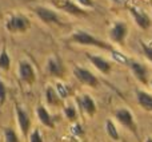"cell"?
Listing matches in <instances>:
<instances>
[{
  "label": "cell",
  "mask_w": 152,
  "mask_h": 142,
  "mask_svg": "<svg viewBox=\"0 0 152 142\" xmlns=\"http://www.w3.org/2000/svg\"><path fill=\"white\" fill-rule=\"evenodd\" d=\"M71 40L83 46H95V47H100V48H108V46L104 42L96 39L95 36H92L91 34H88L87 31H83V30L75 31L71 36Z\"/></svg>",
  "instance_id": "cell-1"
},
{
  "label": "cell",
  "mask_w": 152,
  "mask_h": 142,
  "mask_svg": "<svg viewBox=\"0 0 152 142\" xmlns=\"http://www.w3.org/2000/svg\"><path fill=\"white\" fill-rule=\"evenodd\" d=\"M31 23L29 20L23 15H12L8 18L7 23H5V28L10 32L15 34V32H24L29 28Z\"/></svg>",
  "instance_id": "cell-2"
},
{
  "label": "cell",
  "mask_w": 152,
  "mask_h": 142,
  "mask_svg": "<svg viewBox=\"0 0 152 142\" xmlns=\"http://www.w3.org/2000/svg\"><path fill=\"white\" fill-rule=\"evenodd\" d=\"M74 74L75 76L81 82V83L87 84V86H91V87H97L99 84V81L97 78L91 72V71L83 69V67H75L74 69Z\"/></svg>",
  "instance_id": "cell-3"
},
{
  "label": "cell",
  "mask_w": 152,
  "mask_h": 142,
  "mask_svg": "<svg viewBox=\"0 0 152 142\" xmlns=\"http://www.w3.org/2000/svg\"><path fill=\"white\" fill-rule=\"evenodd\" d=\"M35 13L40 18V20L44 21V23H47V24H51V23L59 24L60 23V18H59L58 13H56L53 10H51V8L36 7L35 8Z\"/></svg>",
  "instance_id": "cell-4"
},
{
  "label": "cell",
  "mask_w": 152,
  "mask_h": 142,
  "mask_svg": "<svg viewBox=\"0 0 152 142\" xmlns=\"http://www.w3.org/2000/svg\"><path fill=\"white\" fill-rule=\"evenodd\" d=\"M127 32H128L127 24L123 23V21H116L110 31V38L111 40H113L116 43H123L126 40Z\"/></svg>",
  "instance_id": "cell-5"
},
{
  "label": "cell",
  "mask_w": 152,
  "mask_h": 142,
  "mask_svg": "<svg viewBox=\"0 0 152 142\" xmlns=\"http://www.w3.org/2000/svg\"><path fill=\"white\" fill-rule=\"evenodd\" d=\"M116 118L120 122L123 126H126L127 129H129L131 132L136 133V125L134 122V117L129 113L127 109H120V110L116 111Z\"/></svg>",
  "instance_id": "cell-6"
},
{
  "label": "cell",
  "mask_w": 152,
  "mask_h": 142,
  "mask_svg": "<svg viewBox=\"0 0 152 142\" xmlns=\"http://www.w3.org/2000/svg\"><path fill=\"white\" fill-rule=\"evenodd\" d=\"M19 75H20V79L23 82L32 83L35 81V71L32 69L31 63L24 61L20 62V64H19Z\"/></svg>",
  "instance_id": "cell-7"
},
{
  "label": "cell",
  "mask_w": 152,
  "mask_h": 142,
  "mask_svg": "<svg viewBox=\"0 0 152 142\" xmlns=\"http://www.w3.org/2000/svg\"><path fill=\"white\" fill-rule=\"evenodd\" d=\"M128 64H129V69H131L132 74L135 75V78L144 84L147 83V70H145V67L142 63L135 62V61H129Z\"/></svg>",
  "instance_id": "cell-8"
},
{
  "label": "cell",
  "mask_w": 152,
  "mask_h": 142,
  "mask_svg": "<svg viewBox=\"0 0 152 142\" xmlns=\"http://www.w3.org/2000/svg\"><path fill=\"white\" fill-rule=\"evenodd\" d=\"M129 13H131V16L134 18L135 23L137 24V26L140 27V28L143 30H147L148 27H150V19H148V16L145 15V13L140 12L137 8H131L129 10Z\"/></svg>",
  "instance_id": "cell-9"
},
{
  "label": "cell",
  "mask_w": 152,
  "mask_h": 142,
  "mask_svg": "<svg viewBox=\"0 0 152 142\" xmlns=\"http://www.w3.org/2000/svg\"><path fill=\"white\" fill-rule=\"evenodd\" d=\"M16 115H18V121H19V126H20V130L24 135L28 134L29 132V118L28 114L26 113L24 110H21L19 106H16Z\"/></svg>",
  "instance_id": "cell-10"
},
{
  "label": "cell",
  "mask_w": 152,
  "mask_h": 142,
  "mask_svg": "<svg viewBox=\"0 0 152 142\" xmlns=\"http://www.w3.org/2000/svg\"><path fill=\"white\" fill-rule=\"evenodd\" d=\"M87 58L92 62V64H94V66L96 67L100 72L108 74L111 71V64L108 63L105 59H103L102 56H95V55H89V54H88V55H87Z\"/></svg>",
  "instance_id": "cell-11"
},
{
  "label": "cell",
  "mask_w": 152,
  "mask_h": 142,
  "mask_svg": "<svg viewBox=\"0 0 152 142\" xmlns=\"http://www.w3.org/2000/svg\"><path fill=\"white\" fill-rule=\"evenodd\" d=\"M80 105L88 115H94L95 111H96V105H95L94 99H92L89 95H83V97H81Z\"/></svg>",
  "instance_id": "cell-12"
},
{
  "label": "cell",
  "mask_w": 152,
  "mask_h": 142,
  "mask_svg": "<svg viewBox=\"0 0 152 142\" xmlns=\"http://www.w3.org/2000/svg\"><path fill=\"white\" fill-rule=\"evenodd\" d=\"M36 113H37V117H39V119H40V122H42L44 126H47V127H51L52 129L55 125H53V119H52V117L48 114V111L45 110L43 106H39L37 107V110H36Z\"/></svg>",
  "instance_id": "cell-13"
},
{
  "label": "cell",
  "mask_w": 152,
  "mask_h": 142,
  "mask_svg": "<svg viewBox=\"0 0 152 142\" xmlns=\"http://www.w3.org/2000/svg\"><path fill=\"white\" fill-rule=\"evenodd\" d=\"M137 102L143 109L152 111V95L145 91H137Z\"/></svg>",
  "instance_id": "cell-14"
},
{
  "label": "cell",
  "mask_w": 152,
  "mask_h": 142,
  "mask_svg": "<svg viewBox=\"0 0 152 142\" xmlns=\"http://www.w3.org/2000/svg\"><path fill=\"white\" fill-rule=\"evenodd\" d=\"M47 70L48 72L51 74V75H60L63 69H61V64H60V61H59L58 58H55V56H52V58L48 59V66H47Z\"/></svg>",
  "instance_id": "cell-15"
},
{
  "label": "cell",
  "mask_w": 152,
  "mask_h": 142,
  "mask_svg": "<svg viewBox=\"0 0 152 142\" xmlns=\"http://www.w3.org/2000/svg\"><path fill=\"white\" fill-rule=\"evenodd\" d=\"M61 8H63L64 11H67V12H69V13H75V15H86V11H83L81 8H79L77 5H75L74 3H71L69 0H67L66 4L61 5Z\"/></svg>",
  "instance_id": "cell-16"
},
{
  "label": "cell",
  "mask_w": 152,
  "mask_h": 142,
  "mask_svg": "<svg viewBox=\"0 0 152 142\" xmlns=\"http://www.w3.org/2000/svg\"><path fill=\"white\" fill-rule=\"evenodd\" d=\"M10 66H11V59L8 56L7 50L3 48L1 53H0V69L7 71V70H10Z\"/></svg>",
  "instance_id": "cell-17"
},
{
  "label": "cell",
  "mask_w": 152,
  "mask_h": 142,
  "mask_svg": "<svg viewBox=\"0 0 152 142\" xmlns=\"http://www.w3.org/2000/svg\"><path fill=\"white\" fill-rule=\"evenodd\" d=\"M45 98H47V102L50 105H58L59 103V97L52 87H47V90H45Z\"/></svg>",
  "instance_id": "cell-18"
},
{
  "label": "cell",
  "mask_w": 152,
  "mask_h": 142,
  "mask_svg": "<svg viewBox=\"0 0 152 142\" xmlns=\"http://www.w3.org/2000/svg\"><path fill=\"white\" fill-rule=\"evenodd\" d=\"M105 130H107V134L110 135L112 140L118 141L119 140V133H118V129L115 127L112 121H107L105 122Z\"/></svg>",
  "instance_id": "cell-19"
},
{
  "label": "cell",
  "mask_w": 152,
  "mask_h": 142,
  "mask_svg": "<svg viewBox=\"0 0 152 142\" xmlns=\"http://www.w3.org/2000/svg\"><path fill=\"white\" fill-rule=\"evenodd\" d=\"M56 94H58L59 98H61V99H66L67 95H68V90H67V87L64 86L63 83H60V82H58L56 83Z\"/></svg>",
  "instance_id": "cell-20"
},
{
  "label": "cell",
  "mask_w": 152,
  "mask_h": 142,
  "mask_svg": "<svg viewBox=\"0 0 152 142\" xmlns=\"http://www.w3.org/2000/svg\"><path fill=\"white\" fill-rule=\"evenodd\" d=\"M4 138H5V142H19L16 133L12 129H10V127H7L4 130Z\"/></svg>",
  "instance_id": "cell-21"
},
{
  "label": "cell",
  "mask_w": 152,
  "mask_h": 142,
  "mask_svg": "<svg viewBox=\"0 0 152 142\" xmlns=\"http://www.w3.org/2000/svg\"><path fill=\"white\" fill-rule=\"evenodd\" d=\"M112 56H113V59L115 61H118V62H120V63H123V64H128V59H127V56H124L121 53H119V51H116V50H112Z\"/></svg>",
  "instance_id": "cell-22"
},
{
  "label": "cell",
  "mask_w": 152,
  "mask_h": 142,
  "mask_svg": "<svg viewBox=\"0 0 152 142\" xmlns=\"http://www.w3.org/2000/svg\"><path fill=\"white\" fill-rule=\"evenodd\" d=\"M140 46H142L143 53H144V55L147 56V59L150 62H152V47L151 46H147L144 42H140Z\"/></svg>",
  "instance_id": "cell-23"
},
{
  "label": "cell",
  "mask_w": 152,
  "mask_h": 142,
  "mask_svg": "<svg viewBox=\"0 0 152 142\" xmlns=\"http://www.w3.org/2000/svg\"><path fill=\"white\" fill-rule=\"evenodd\" d=\"M5 98H7V89H5V84L3 83V81L0 79V105L5 102Z\"/></svg>",
  "instance_id": "cell-24"
},
{
  "label": "cell",
  "mask_w": 152,
  "mask_h": 142,
  "mask_svg": "<svg viewBox=\"0 0 152 142\" xmlns=\"http://www.w3.org/2000/svg\"><path fill=\"white\" fill-rule=\"evenodd\" d=\"M64 114H66V117L68 119H75L76 118L75 107H72V106H67V107L64 109Z\"/></svg>",
  "instance_id": "cell-25"
},
{
  "label": "cell",
  "mask_w": 152,
  "mask_h": 142,
  "mask_svg": "<svg viewBox=\"0 0 152 142\" xmlns=\"http://www.w3.org/2000/svg\"><path fill=\"white\" fill-rule=\"evenodd\" d=\"M31 142H43L42 135H40V132L37 129L32 132V134H31Z\"/></svg>",
  "instance_id": "cell-26"
},
{
  "label": "cell",
  "mask_w": 152,
  "mask_h": 142,
  "mask_svg": "<svg viewBox=\"0 0 152 142\" xmlns=\"http://www.w3.org/2000/svg\"><path fill=\"white\" fill-rule=\"evenodd\" d=\"M71 132L74 133L75 135H80V134H83V129H81L80 125H75V126H72V127H71Z\"/></svg>",
  "instance_id": "cell-27"
},
{
  "label": "cell",
  "mask_w": 152,
  "mask_h": 142,
  "mask_svg": "<svg viewBox=\"0 0 152 142\" xmlns=\"http://www.w3.org/2000/svg\"><path fill=\"white\" fill-rule=\"evenodd\" d=\"M79 3H80L81 5H84V7H94V3H92V0H77Z\"/></svg>",
  "instance_id": "cell-28"
},
{
  "label": "cell",
  "mask_w": 152,
  "mask_h": 142,
  "mask_svg": "<svg viewBox=\"0 0 152 142\" xmlns=\"http://www.w3.org/2000/svg\"><path fill=\"white\" fill-rule=\"evenodd\" d=\"M113 1H115L116 4H124V3H126V0H113Z\"/></svg>",
  "instance_id": "cell-29"
},
{
  "label": "cell",
  "mask_w": 152,
  "mask_h": 142,
  "mask_svg": "<svg viewBox=\"0 0 152 142\" xmlns=\"http://www.w3.org/2000/svg\"><path fill=\"white\" fill-rule=\"evenodd\" d=\"M145 142H152V138H147V141Z\"/></svg>",
  "instance_id": "cell-30"
},
{
  "label": "cell",
  "mask_w": 152,
  "mask_h": 142,
  "mask_svg": "<svg viewBox=\"0 0 152 142\" xmlns=\"http://www.w3.org/2000/svg\"><path fill=\"white\" fill-rule=\"evenodd\" d=\"M151 86H152V81H151Z\"/></svg>",
  "instance_id": "cell-31"
},
{
  "label": "cell",
  "mask_w": 152,
  "mask_h": 142,
  "mask_svg": "<svg viewBox=\"0 0 152 142\" xmlns=\"http://www.w3.org/2000/svg\"><path fill=\"white\" fill-rule=\"evenodd\" d=\"M74 142H75V141H74Z\"/></svg>",
  "instance_id": "cell-32"
}]
</instances>
